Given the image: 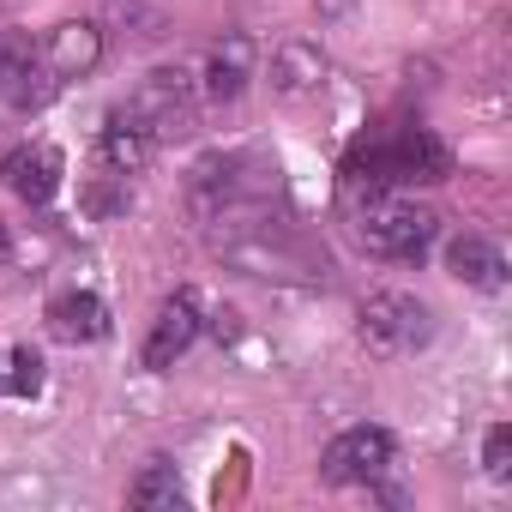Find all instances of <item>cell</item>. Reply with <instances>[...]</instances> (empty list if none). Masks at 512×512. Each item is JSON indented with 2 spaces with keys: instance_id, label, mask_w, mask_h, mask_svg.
<instances>
[{
  "instance_id": "obj_1",
  "label": "cell",
  "mask_w": 512,
  "mask_h": 512,
  "mask_svg": "<svg viewBox=\"0 0 512 512\" xmlns=\"http://www.w3.org/2000/svg\"><path fill=\"white\" fill-rule=\"evenodd\" d=\"M446 175H452V151L428 127L368 133L344 163V181L356 193H398V187H428V181H446Z\"/></svg>"
},
{
  "instance_id": "obj_2",
  "label": "cell",
  "mask_w": 512,
  "mask_h": 512,
  "mask_svg": "<svg viewBox=\"0 0 512 512\" xmlns=\"http://www.w3.org/2000/svg\"><path fill=\"white\" fill-rule=\"evenodd\" d=\"M440 235V217L404 193H368L356 205V241L368 253H380V260H398V266H416L422 253L434 247Z\"/></svg>"
},
{
  "instance_id": "obj_3",
  "label": "cell",
  "mask_w": 512,
  "mask_h": 512,
  "mask_svg": "<svg viewBox=\"0 0 512 512\" xmlns=\"http://www.w3.org/2000/svg\"><path fill=\"white\" fill-rule=\"evenodd\" d=\"M362 344L374 356H416L434 344V308L410 290H374L362 302Z\"/></svg>"
},
{
  "instance_id": "obj_4",
  "label": "cell",
  "mask_w": 512,
  "mask_h": 512,
  "mask_svg": "<svg viewBox=\"0 0 512 512\" xmlns=\"http://www.w3.org/2000/svg\"><path fill=\"white\" fill-rule=\"evenodd\" d=\"M121 115L133 127H145L151 139H169V133H187L193 127V79L181 67H157L133 85V97L121 103Z\"/></svg>"
},
{
  "instance_id": "obj_5",
  "label": "cell",
  "mask_w": 512,
  "mask_h": 512,
  "mask_svg": "<svg viewBox=\"0 0 512 512\" xmlns=\"http://www.w3.org/2000/svg\"><path fill=\"white\" fill-rule=\"evenodd\" d=\"M392 434L386 428H374V422H362V428H344L332 446H326V458H320V476L332 482V488H368V482H380L386 470H392Z\"/></svg>"
},
{
  "instance_id": "obj_6",
  "label": "cell",
  "mask_w": 512,
  "mask_h": 512,
  "mask_svg": "<svg viewBox=\"0 0 512 512\" xmlns=\"http://www.w3.org/2000/svg\"><path fill=\"white\" fill-rule=\"evenodd\" d=\"M55 91H61V79L49 73L43 49H31L25 37H7V31H0V103L19 109V115H31V109H43Z\"/></svg>"
},
{
  "instance_id": "obj_7",
  "label": "cell",
  "mask_w": 512,
  "mask_h": 512,
  "mask_svg": "<svg viewBox=\"0 0 512 512\" xmlns=\"http://www.w3.org/2000/svg\"><path fill=\"white\" fill-rule=\"evenodd\" d=\"M193 338H199V296H193V290H175V296L157 308V320H151V338H145V368H151V374L175 368V362L193 350Z\"/></svg>"
},
{
  "instance_id": "obj_8",
  "label": "cell",
  "mask_w": 512,
  "mask_h": 512,
  "mask_svg": "<svg viewBox=\"0 0 512 512\" xmlns=\"http://www.w3.org/2000/svg\"><path fill=\"white\" fill-rule=\"evenodd\" d=\"M61 151L55 145H19V151H7V163H0V181H7L25 205H49L55 193H61Z\"/></svg>"
},
{
  "instance_id": "obj_9",
  "label": "cell",
  "mask_w": 512,
  "mask_h": 512,
  "mask_svg": "<svg viewBox=\"0 0 512 512\" xmlns=\"http://www.w3.org/2000/svg\"><path fill=\"white\" fill-rule=\"evenodd\" d=\"M43 61H49L55 79H85V73H97V61H103V31L85 25V19H67V25L49 31Z\"/></svg>"
},
{
  "instance_id": "obj_10",
  "label": "cell",
  "mask_w": 512,
  "mask_h": 512,
  "mask_svg": "<svg viewBox=\"0 0 512 512\" xmlns=\"http://www.w3.org/2000/svg\"><path fill=\"white\" fill-rule=\"evenodd\" d=\"M49 332H55L61 344H97V338H109V308H103V296H91V290L55 296V302H49Z\"/></svg>"
},
{
  "instance_id": "obj_11",
  "label": "cell",
  "mask_w": 512,
  "mask_h": 512,
  "mask_svg": "<svg viewBox=\"0 0 512 512\" xmlns=\"http://www.w3.org/2000/svg\"><path fill=\"white\" fill-rule=\"evenodd\" d=\"M151 151H157V139L145 133V127H133L121 109L109 115V127H103V139H97V163H103V175H139L145 163H151Z\"/></svg>"
},
{
  "instance_id": "obj_12",
  "label": "cell",
  "mask_w": 512,
  "mask_h": 512,
  "mask_svg": "<svg viewBox=\"0 0 512 512\" xmlns=\"http://www.w3.org/2000/svg\"><path fill=\"white\" fill-rule=\"evenodd\" d=\"M446 272L458 284H476V290H500L506 284V260H500V247L488 235H458L446 247Z\"/></svg>"
},
{
  "instance_id": "obj_13",
  "label": "cell",
  "mask_w": 512,
  "mask_h": 512,
  "mask_svg": "<svg viewBox=\"0 0 512 512\" xmlns=\"http://www.w3.org/2000/svg\"><path fill=\"white\" fill-rule=\"evenodd\" d=\"M247 79H253V43H247L241 31H229V37L211 49V67H205V91H211L217 103H235V97L247 91Z\"/></svg>"
},
{
  "instance_id": "obj_14",
  "label": "cell",
  "mask_w": 512,
  "mask_h": 512,
  "mask_svg": "<svg viewBox=\"0 0 512 512\" xmlns=\"http://www.w3.org/2000/svg\"><path fill=\"white\" fill-rule=\"evenodd\" d=\"M272 79H278L284 97H302V91H314V85L326 79V61H320V49H308V43H284L278 61H272Z\"/></svg>"
},
{
  "instance_id": "obj_15",
  "label": "cell",
  "mask_w": 512,
  "mask_h": 512,
  "mask_svg": "<svg viewBox=\"0 0 512 512\" xmlns=\"http://www.w3.org/2000/svg\"><path fill=\"white\" fill-rule=\"evenodd\" d=\"M127 500H133V506H163V512H175V506H187V488H181V476H175L169 458H151V464L133 476Z\"/></svg>"
},
{
  "instance_id": "obj_16",
  "label": "cell",
  "mask_w": 512,
  "mask_h": 512,
  "mask_svg": "<svg viewBox=\"0 0 512 512\" xmlns=\"http://www.w3.org/2000/svg\"><path fill=\"white\" fill-rule=\"evenodd\" d=\"M7 368H0V392H13V398H37L43 392V356L25 344V350H13V356H0Z\"/></svg>"
},
{
  "instance_id": "obj_17",
  "label": "cell",
  "mask_w": 512,
  "mask_h": 512,
  "mask_svg": "<svg viewBox=\"0 0 512 512\" xmlns=\"http://www.w3.org/2000/svg\"><path fill=\"white\" fill-rule=\"evenodd\" d=\"M482 470H488L494 482H512V428H506V422L488 428V440H482Z\"/></svg>"
},
{
  "instance_id": "obj_18",
  "label": "cell",
  "mask_w": 512,
  "mask_h": 512,
  "mask_svg": "<svg viewBox=\"0 0 512 512\" xmlns=\"http://www.w3.org/2000/svg\"><path fill=\"white\" fill-rule=\"evenodd\" d=\"M0 253H7V229H0Z\"/></svg>"
}]
</instances>
